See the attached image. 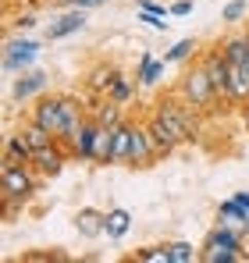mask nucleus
I'll list each match as a JSON object with an SVG mask.
<instances>
[{"label": "nucleus", "mask_w": 249, "mask_h": 263, "mask_svg": "<svg viewBox=\"0 0 249 263\" xmlns=\"http://www.w3.org/2000/svg\"><path fill=\"white\" fill-rule=\"evenodd\" d=\"M242 246H246V228L217 224V228L207 231L200 249H203V263H239V260H249Z\"/></svg>", "instance_id": "obj_1"}, {"label": "nucleus", "mask_w": 249, "mask_h": 263, "mask_svg": "<svg viewBox=\"0 0 249 263\" xmlns=\"http://www.w3.org/2000/svg\"><path fill=\"white\" fill-rule=\"evenodd\" d=\"M185 103H192V107H200L203 114H210V110H217V103H224L221 96H217V89H214V82H210L207 68L196 61V68H185L182 71V79H178V89H174Z\"/></svg>", "instance_id": "obj_2"}, {"label": "nucleus", "mask_w": 249, "mask_h": 263, "mask_svg": "<svg viewBox=\"0 0 249 263\" xmlns=\"http://www.w3.org/2000/svg\"><path fill=\"white\" fill-rule=\"evenodd\" d=\"M43 189V175L32 164H4L0 167V196H14V199H32Z\"/></svg>", "instance_id": "obj_3"}, {"label": "nucleus", "mask_w": 249, "mask_h": 263, "mask_svg": "<svg viewBox=\"0 0 249 263\" xmlns=\"http://www.w3.org/2000/svg\"><path fill=\"white\" fill-rule=\"evenodd\" d=\"M36 57H40V43H36V40H29V36H11V40L4 43L0 68H4L7 75H18V71L32 68V64H36Z\"/></svg>", "instance_id": "obj_4"}, {"label": "nucleus", "mask_w": 249, "mask_h": 263, "mask_svg": "<svg viewBox=\"0 0 249 263\" xmlns=\"http://www.w3.org/2000/svg\"><path fill=\"white\" fill-rule=\"evenodd\" d=\"M46 86H50V75L43 68H25V71H18V79L11 86V100L14 103H32L46 92Z\"/></svg>", "instance_id": "obj_5"}, {"label": "nucleus", "mask_w": 249, "mask_h": 263, "mask_svg": "<svg viewBox=\"0 0 249 263\" xmlns=\"http://www.w3.org/2000/svg\"><path fill=\"white\" fill-rule=\"evenodd\" d=\"M161 160V153H157V146H153V139H150V128L146 125H132V146H128V167H153Z\"/></svg>", "instance_id": "obj_6"}, {"label": "nucleus", "mask_w": 249, "mask_h": 263, "mask_svg": "<svg viewBox=\"0 0 249 263\" xmlns=\"http://www.w3.org/2000/svg\"><path fill=\"white\" fill-rule=\"evenodd\" d=\"M29 118H36L43 128H50L57 139H61V132H64V103H61V96L54 92H43L40 100H32V110H29Z\"/></svg>", "instance_id": "obj_7"}, {"label": "nucleus", "mask_w": 249, "mask_h": 263, "mask_svg": "<svg viewBox=\"0 0 249 263\" xmlns=\"http://www.w3.org/2000/svg\"><path fill=\"white\" fill-rule=\"evenodd\" d=\"M96 135H100V121L93 114H85V121L79 125L75 139H72V160L93 164V157H96Z\"/></svg>", "instance_id": "obj_8"}, {"label": "nucleus", "mask_w": 249, "mask_h": 263, "mask_svg": "<svg viewBox=\"0 0 249 263\" xmlns=\"http://www.w3.org/2000/svg\"><path fill=\"white\" fill-rule=\"evenodd\" d=\"M85 14H89V11H82V7H68V11H61V14L46 25V40L57 43V40H68V36L82 32V29H85Z\"/></svg>", "instance_id": "obj_9"}, {"label": "nucleus", "mask_w": 249, "mask_h": 263, "mask_svg": "<svg viewBox=\"0 0 249 263\" xmlns=\"http://www.w3.org/2000/svg\"><path fill=\"white\" fill-rule=\"evenodd\" d=\"M68 160H72V153H68L61 142L43 146V149H36V153H32V167H36L43 178H57L61 171H64V164H68Z\"/></svg>", "instance_id": "obj_10"}, {"label": "nucleus", "mask_w": 249, "mask_h": 263, "mask_svg": "<svg viewBox=\"0 0 249 263\" xmlns=\"http://www.w3.org/2000/svg\"><path fill=\"white\" fill-rule=\"evenodd\" d=\"M103 224H107V210L82 206V210L75 214V231H79L82 238H103V235H107V231H103Z\"/></svg>", "instance_id": "obj_11"}, {"label": "nucleus", "mask_w": 249, "mask_h": 263, "mask_svg": "<svg viewBox=\"0 0 249 263\" xmlns=\"http://www.w3.org/2000/svg\"><path fill=\"white\" fill-rule=\"evenodd\" d=\"M114 75H118L114 64H107V61L93 64V68L85 71V89H89V96H93V100L107 96V89H111V82H114Z\"/></svg>", "instance_id": "obj_12"}, {"label": "nucleus", "mask_w": 249, "mask_h": 263, "mask_svg": "<svg viewBox=\"0 0 249 263\" xmlns=\"http://www.w3.org/2000/svg\"><path fill=\"white\" fill-rule=\"evenodd\" d=\"M164 71H167V61H164V57L157 61L150 50H143V53H139V68H135V82H139V86H157V82L164 79Z\"/></svg>", "instance_id": "obj_13"}, {"label": "nucleus", "mask_w": 249, "mask_h": 263, "mask_svg": "<svg viewBox=\"0 0 249 263\" xmlns=\"http://www.w3.org/2000/svg\"><path fill=\"white\" fill-rule=\"evenodd\" d=\"M32 153H36V146L22 132L7 135V142H4V164H32Z\"/></svg>", "instance_id": "obj_14"}, {"label": "nucleus", "mask_w": 249, "mask_h": 263, "mask_svg": "<svg viewBox=\"0 0 249 263\" xmlns=\"http://www.w3.org/2000/svg\"><path fill=\"white\" fill-rule=\"evenodd\" d=\"M103 231H107L111 242H121L124 235L132 231V214H128L124 206H111V210H107V224H103Z\"/></svg>", "instance_id": "obj_15"}, {"label": "nucleus", "mask_w": 249, "mask_h": 263, "mask_svg": "<svg viewBox=\"0 0 249 263\" xmlns=\"http://www.w3.org/2000/svg\"><path fill=\"white\" fill-rule=\"evenodd\" d=\"M217 224H235V228H246L249 231V210L232 196V199H224L217 206Z\"/></svg>", "instance_id": "obj_16"}, {"label": "nucleus", "mask_w": 249, "mask_h": 263, "mask_svg": "<svg viewBox=\"0 0 249 263\" xmlns=\"http://www.w3.org/2000/svg\"><path fill=\"white\" fill-rule=\"evenodd\" d=\"M217 46L224 50L228 64H246V57H249V36L246 32H232V36H224Z\"/></svg>", "instance_id": "obj_17"}, {"label": "nucleus", "mask_w": 249, "mask_h": 263, "mask_svg": "<svg viewBox=\"0 0 249 263\" xmlns=\"http://www.w3.org/2000/svg\"><path fill=\"white\" fill-rule=\"evenodd\" d=\"M132 125L135 121H121L114 128V160L111 167H128V146H132Z\"/></svg>", "instance_id": "obj_18"}, {"label": "nucleus", "mask_w": 249, "mask_h": 263, "mask_svg": "<svg viewBox=\"0 0 249 263\" xmlns=\"http://www.w3.org/2000/svg\"><path fill=\"white\" fill-rule=\"evenodd\" d=\"M18 132H22V135H25V139H29V142H32L36 149H43V146H54V142H57V135H54L50 128H43L36 118L22 121V128H18Z\"/></svg>", "instance_id": "obj_19"}, {"label": "nucleus", "mask_w": 249, "mask_h": 263, "mask_svg": "<svg viewBox=\"0 0 249 263\" xmlns=\"http://www.w3.org/2000/svg\"><path fill=\"white\" fill-rule=\"evenodd\" d=\"M135 86H139L135 79H128V75L118 71V75H114V82H111V89H107V100H114V103H121V107H124V103H132Z\"/></svg>", "instance_id": "obj_20"}, {"label": "nucleus", "mask_w": 249, "mask_h": 263, "mask_svg": "<svg viewBox=\"0 0 249 263\" xmlns=\"http://www.w3.org/2000/svg\"><path fill=\"white\" fill-rule=\"evenodd\" d=\"M128 263H171V246H143L128 256Z\"/></svg>", "instance_id": "obj_21"}, {"label": "nucleus", "mask_w": 249, "mask_h": 263, "mask_svg": "<svg viewBox=\"0 0 249 263\" xmlns=\"http://www.w3.org/2000/svg\"><path fill=\"white\" fill-rule=\"evenodd\" d=\"M171 246V263H203V249L192 242H167Z\"/></svg>", "instance_id": "obj_22"}, {"label": "nucleus", "mask_w": 249, "mask_h": 263, "mask_svg": "<svg viewBox=\"0 0 249 263\" xmlns=\"http://www.w3.org/2000/svg\"><path fill=\"white\" fill-rule=\"evenodd\" d=\"M196 50H200V46H196V40H192V36H185V40H178V43L164 53V61H167V64H185Z\"/></svg>", "instance_id": "obj_23"}, {"label": "nucleus", "mask_w": 249, "mask_h": 263, "mask_svg": "<svg viewBox=\"0 0 249 263\" xmlns=\"http://www.w3.org/2000/svg\"><path fill=\"white\" fill-rule=\"evenodd\" d=\"M246 14H249V4H246V0H228V4H224V11H221V22H224V25H235V22H242Z\"/></svg>", "instance_id": "obj_24"}, {"label": "nucleus", "mask_w": 249, "mask_h": 263, "mask_svg": "<svg viewBox=\"0 0 249 263\" xmlns=\"http://www.w3.org/2000/svg\"><path fill=\"white\" fill-rule=\"evenodd\" d=\"M64 263L68 260V253H64V249H46V253H25V256H22V260L18 263Z\"/></svg>", "instance_id": "obj_25"}, {"label": "nucleus", "mask_w": 249, "mask_h": 263, "mask_svg": "<svg viewBox=\"0 0 249 263\" xmlns=\"http://www.w3.org/2000/svg\"><path fill=\"white\" fill-rule=\"evenodd\" d=\"M139 22H146L153 32H167V25H171V22H167V14H157V11H143V7H139Z\"/></svg>", "instance_id": "obj_26"}, {"label": "nucleus", "mask_w": 249, "mask_h": 263, "mask_svg": "<svg viewBox=\"0 0 249 263\" xmlns=\"http://www.w3.org/2000/svg\"><path fill=\"white\" fill-rule=\"evenodd\" d=\"M0 206H4V220H14L25 210V199H14V196H0Z\"/></svg>", "instance_id": "obj_27"}, {"label": "nucleus", "mask_w": 249, "mask_h": 263, "mask_svg": "<svg viewBox=\"0 0 249 263\" xmlns=\"http://www.w3.org/2000/svg\"><path fill=\"white\" fill-rule=\"evenodd\" d=\"M54 7L57 11H68V7H82V11H96V7H103L100 0H54Z\"/></svg>", "instance_id": "obj_28"}, {"label": "nucleus", "mask_w": 249, "mask_h": 263, "mask_svg": "<svg viewBox=\"0 0 249 263\" xmlns=\"http://www.w3.org/2000/svg\"><path fill=\"white\" fill-rule=\"evenodd\" d=\"M171 14H174V18L192 14V0H171Z\"/></svg>", "instance_id": "obj_29"}, {"label": "nucleus", "mask_w": 249, "mask_h": 263, "mask_svg": "<svg viewBox=\"0 0 249 263\" xmlns=\"http://www.w3.org/2000/svg\"><path fill=\"white\" fill-rule=\"evenodd\" d=\"M14 25H18V29H22V32H29V29H32V25H36V14H22V18H18V22H14Z\"/></svg>", "instance_id": "obj_30"}, {"label": "nucleus", "mask_w": 249, "mask_h": 263, "mask_svg": "<svg viewBox=\"0 0 249 263\" xmlns=\"http://www.w3.org/2000/svg\"><path fill=\"white\" fill-rule=\"evenodd\" d=\"M242 125H246V132H249V103L242 107Z\"/></svg>", "instance_id": "obj_31"}, {"label": "nucleus", "mask_w": 249, "mask_h": 263, "mask_svg": "<svg viewBox=\"0 0 249 263\" xmlns=\"http://www.w3.org/2000/svg\"><path fill=\"white\" fill-rule=\"evenodd\" d=\"M246 68H249V57H246Z\"/></svg>", "instance_id": "obj_32"}, {"label": "nucleus", "mask_w": 249, "mask_h": 263, "mask_svg": "<svg viewBox=\"0 0 249 263\" xmlns=\"http://www.w3.org/2000/svg\"><path fill=\"white\" fill-rule=\"evenodd\" d=\"M100 4H107V0H100Z\"/></svg>", "instance_id": "obj_33"}]
</instances>
